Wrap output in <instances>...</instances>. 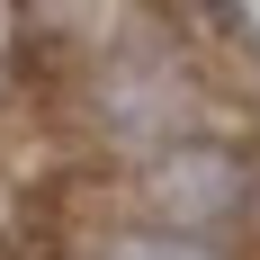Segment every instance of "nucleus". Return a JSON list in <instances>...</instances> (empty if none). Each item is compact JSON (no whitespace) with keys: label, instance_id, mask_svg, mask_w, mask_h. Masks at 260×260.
Here are the masks:
<instances>
[{"label":"nucleus","instance_id":"obj_1","mask_svg":"<svg viewBox=\"0 0 260 260\" xmlns=\"http://www.w3.org/2000/svg\"><path fill=\"white\" fill-rule=\"evenodd\" d=\"M260 215V161L224 135H188V144H161V153L126 161L117 180V224H153V234H198L224 242L234 224Z\"/></svg>","mask_w":260,"mask_h":260},{"label":"nucleus","instance_id":"obj_2","mask_svg":"<svg viewBox=\"0 0 260 260\" xmlns=\"http://www.w3.org/2000/svg\"><path fill=\"white\" fill-rule=\"evenodd\" d=\"M188 108H198V81L180 72L171 45H126V54H108L99 81H90V126L108 144H126L135 161L161 153V144H188L198 135Z\"/></svg>","mask_w":260,"mask_h":260},{"label":"nucleus","instance_id":"obj_3","mask_svg":"<svg viewBox=\"0 0 260 260\" xmlns=\"http://www.w3.org/2000/svg\"><path fill=\"white\" fill-rule=\"evenodd\" d=\"M72 260H242L234 242H198V234H153V224H99Z\"/></svg>","mask_w":260,"mask_h":260}]
</instances>
